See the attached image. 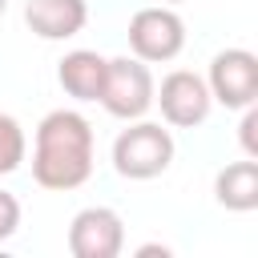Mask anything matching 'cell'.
Instances as JSON below:
<instances>
[{"instance_id": "6da1fadb", "label": "cell", "mask_w": 258, "mask_h": 258, "mask_svg": "<svg viewBox=\"0 0 258 258\" xmlns=\"http://www.w3.org/2000/svg\"><path fill=\"white\" fill-rule=\"evenodd\" d=\"M93 125L77 109H52L36 125L32 141V177L44 189H77L93 177Z\"/></svg>"}, {"instance_id": "7a4b0ae2", "label": "cell", "mask_w": 258, "mask_h": 258, "mask_svg": "<svg viewBox=\"0 0 258 258\" xmlns=\"http://www.w3.org/2000/svg\"><path fill=\"white\" fill-rule=\"evenodd\" d=\"M173 165V133L157 121H133L113 141V169L129 181H149Z\"/></svg>"}, {"instance_id": "3957f363", "label": "cell", "mask_w": 258, "mask_h": 258, "mask_svg": "<svg viewBox=\"0 0 258 258\" xmlns=\"http://www.w3.org/2000/svg\"><path fill=\"white\" fill-rule=\"evenodd\" d=\"M109 117L117 121H137L153 109V73L145 60L137 56H109L105 64V85H101V97Z\"/></svg>"}, {"instance_id": "277c9868", "label": "cell", "mask_w": 258, "mask_h": 258, "mask_svg": "<svg viewBox=\"0 0 258 258\" xmlns=\"http://www.w3.org/2000/svg\"><path fill=\"white\" fill-rule=\"evenodd\" d=\"M129 48L145 64H165L185 48V20L169 4L137 8L129 20Z\"/></svg>"}, {"instance_id": "5b68a950", "label": "cell", "mask_w": 258, "mask_h": 258, "mask_svg": "<svg viewBox=\"0 0 258 258\" xmlns=\"http://www.w3.org/2000/svg\"><path fill=\"white\" fill-rule=\"evenodd\" d=\"M153 105H161V117L165 125L173 129H194L210 117L214 109V97H210V85L206 77L189 73V69H173L161 77V85H153Z\"/></svg>"}, {"instance_id": "8992f818", "label": "cell", "mask_w": 258, "mask_h": 258, "mask_svg": "<svg viewBox=\"0 0 258 258\" xmlns=\"http://www.w3.org/2000/svg\"><path fill=\"white\" fill-rule=\"evenodd\" d=\"M210 97L226 109H246L258 101V56L250 48H222L210 60Z\"/></svg>"}, {"instance_id": "52a82bcc", "label": "cell", "mask_w": 258, "mask_h": 258, "mask_svg": "<svg viewBox=\"0 0 258 258\" xmlns=\"http://www.w3.org/2000/svg\"><path fill=\"white\" fill-rule=\"evenodd\" d=\"M125 250V222L109 206H85L69 222V254L73 258H117Z\"/></svg>"}, {"instance_id": "ba28073f", "label": "cell", "mask_w": 258, "mask_h": 258, "mask_svg": "<svg viewBox=\"0 0 258 258\" xmlns=\"http://www.w3.org/2000/svg\"><path fill=\"white\" fill-rule=\"evenodd\" d=\"M24 24L40 40H69L89 24L85 0H24Z\"/></svg>"}, {"instance_id": "9c48e42d", "label": "cell", "mask_w": 258, "mask_h": 258, "mask_svg": "<svg viewBox=\"0 0 258 258\" xmlns=\"http://www.w3.org/2000/svg\"><path fill=\"white\" fill-rule=\"evenodd\" d=\"M105 64H109V56H101L93 48H73V52L60 56L56 81L73 101H97L101 85H105Z\"/></svg>"}, {"instance_id": "30bf717a", "label": "cell", "mask_w": 258, "mask_h": 258, "mask_svg": "<svg viewBox=\"0 0 258 258\" xmlns=\"http://www.w3.org/2000/svg\"><path fill=\"white\" fill-rule=\"evenodd\" d=\"M214 198H218V206H226V210H234V214L258 210V157L230 161L226 169H218V177H214Z\"/></svg>"}, {"instance_id": "8fae6325", "label": "cell", "mask_w": 258, "mask_h": 258, "mask_svg": "<svg viewBox=\"0 0 258 258\" xmlns=\"http://www.w3.org/2000/svg\"><path fill=\"white\" fill-rule=\"evenodd\" d=\"M24 157H28V137H24L20 121L0 113V173H16Z\"/></svg>"}, {"instance_id": "7c38bea8", "label": "cell", "mask_w": 258, "mask_h": 258, "mask_svg": "<svg viewBox=\"0 0 258 258\" xmlns=\"http://www.w3.org/2000/svg\"><path fill=\"white\" fill-rule=\"evenodd\" d=\"M238 113H242V125H238L242 153H246V157H258V109L246 105V109H238Z\"/></svg>"}, {"instance_id": "4fadbf2b", "label": "cell", "mask_w": 258, "mask_h": 258, "mask_svg": "<svg viewBox=\"0 0 258 258\" xmlns=\"http://www.w3.org/2000/svg\"><path fill=\"white\" fill-rule=\"evenodd\" d=\"M16 230H20V202H16V194L0 189V242L12 238Z\"/></svg>"}, {"instance_id": "5bb4252c", "label": "cell", "mask_w": 258, "mask_h": 258, "mask_svg": "<svg viewBox=\"0 0 258 258\" xmlns=\"http://www.w3.org/2000/svg\"><path fill=\"white\" fill-rule=\"evenodd\" d=\"M161 4H169V8H173V4H185V0H161Z\"/></svg>"}, {"instance_id": "9a60e30c", "label": "cell", "mask_w": 258, "mask_h": 258, "mask_svg": "<svg viewBox=\"0 0 258 258\" xmlns=\"http://www.w3.org/2000/svg\"><path fill=\"white\" fill-rule=\"evenodd\" d=\"M4 8H8V0H0V12H4Z\"/></svg>"}]
</instances>
